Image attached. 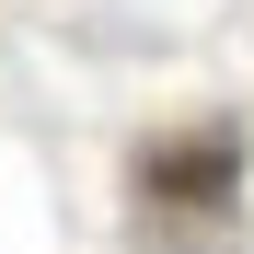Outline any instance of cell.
<instances>
[{"label":"cell","mask_w":254,"mask_h":254,"mask_svg":"<svg viewBox=\"0 0 254 254\" xmlns=\"http://www.w3.org/2000/svg\"><path fill=\"white\" fill-rule=\"evenodd\" d=\"M127 208H139L150 254H243V127L208 116L174 127L127 162Z\"/></svg>","instance_id":"cell-1"}]
</instances>
